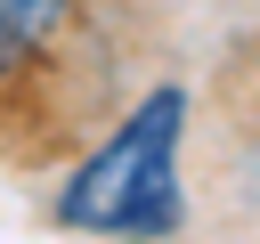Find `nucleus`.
Segmentation results:
<instances>
[{
  "mask_svg": "<svg viewBox=\"0 0 260 244\" xmlns=\"http://www.w3.org/2000/svg\"><path fill=\"white\" fill-rule=\"evenodd\" d=\"M179 138H187V89L162 81L146 89L106 138L98 155L57 187V228L81 236H179L187 228V195H179Z\"/></svg>",
  "mask_w": 260,
  "mask_h": 244,
  "instance_id": "f257e3e1",
  "label": "nucleus"
},
{
  "mask_svg": "<svg viewBox=\"0 0 260 244\" xmlns=\"http://www.w3.org/2000/svg\"><path fill=\"white\" fill-rule=\"evenodd\" d=\"M73 0H0V81H16L57 33H65Z\"/></svg>",
  "mask_w": 260,
  "mask_h": 244,
  "instance_id": "f03ea898",
  "label": "nucleus"
}]
</instances>
